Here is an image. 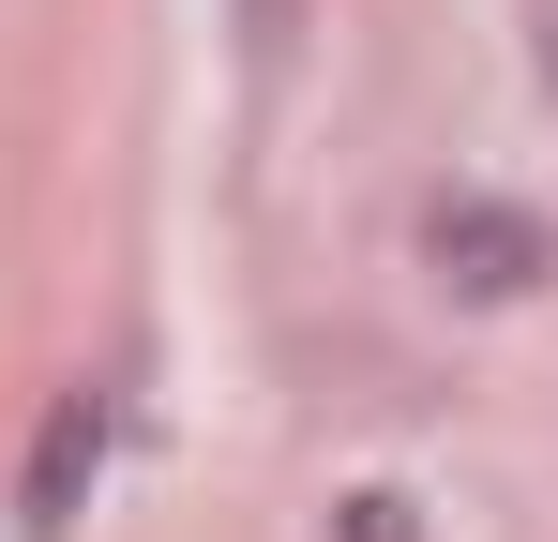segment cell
I'll return each mask as SVG.
<instances>
[{
  "label": "cell",
  "mask_w": 558,
  "mask_h": 542,
  "mask_svg": "<svg viewBox=\"0 0 558 542\" xmlns=\"http://www.w3.org/2000/svg\"><path fill=\"white\" fill-rule=\"evenodd\" d=\"M106 438H121V392H106V377L46 392V438H31V482H15V528H31V542H61L76 513H92V482H106Z\"/></svg>",
  "instance_id": "cell-1"
},
{
  "label": "cell",
  "mask_w": 558,
  "mask_h": 542,
  "mask_svg": "<svg viewBox=\"0 0 558 542\" xmlns=\"http://www.w3.org/2000/svg\"><path fill=\"white\" fill-rule=\"evenodd\" d=\"M438 257H468V286L498 301V286H529V226L513 211H438Z\"/></svg>",
  "instance_id": "cell-2"
}]
</instances>
